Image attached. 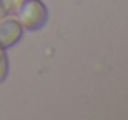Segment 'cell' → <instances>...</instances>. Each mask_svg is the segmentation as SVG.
Wrapping results in <instances>:
<instances>
[{
  "label": "cell",
  "mask_w": 128,
  "mask_h": 120,
  "mask_svg": "<svg viewBox=\"0 0 128 120\" xmlns=\"http://www.w3.org/2000/svg\"><path fill=\"white\" fill-rule=\"evenodd\" d=\"M23 34V27L18 20H0V48L7 50L14 46Z\"/></svg>",
  "instance_id": "obj_2"
},
{
  "label": "cell",
  "mask_w": 128,
  "mask_h": 120,
  "mask_svg": "<svg viewBox=\"0 0 128 120\" xmlns=\"http://www.w3.org/2000/svg\"><path fill=\"white\" fill-rule=\"evenodd\" d=\"M21 2V0H0V20H4L7 14H11L18 4Z\"/></svg>",
  "instance_id": "obj_3"
},
{
  "label": "cell",
  "mask_w": 128,
  "mask_h": 120,
  "mask_svg": "<svg viewBox=\"0 0 128 120\" xmlns=\"http://www.w3.org/2000/svg\"><path fill=\"white\" fill-rule=\"evenodd\" d=\"M18 9V21L26 30H40L48 21V7L40 0H21Z\"/></svg>",
  "instance_id": "obj_1"
},
{
  "label": "cell",
  "mask_w": 128,
  "mask_h": 120,
  "mask_svg": "<svg viewBox=\"0 0 128 120\" xmlns=\"http://www.w3.org/2000/svg\"><path fill=\"white\" fill-rule=\"evenodd\" d=\"M7 72H9V62H7V57L4 53L2 57H0V83L7 78Z\"/></svg>",
  "instance_id": "obj_4"
}]
</instances>
